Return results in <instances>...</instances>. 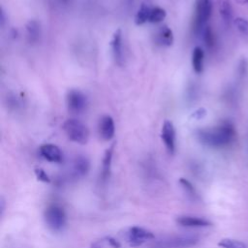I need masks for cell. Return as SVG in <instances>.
<instances>
[{
    "label": "cell",
    "mask_w": 248,
    "mask_h": 248,
    "mask_svg": "<svg viewBox=\"0 0 248 248\" xmlns=\"http://www.w3.org/2000/svg\"><path fill=\"white\" fill-rule=\"evenodd\" d=\"M235 136L234 126L230 121H224L212 128L201 129L197 133L198 140L202 144L214 148L229 145L234 140Z\"/></svg>",
    "instance_id": "6da1fadb"
},
{
    "label": "cell",
    "mask_w": 248,
    "mask_h": 248,
    "mask_svg": "<svg viewBox=\"0 0 248 248\" xmlns=\"http://www.w3.org/2000/svg\"><path fill=\"white\" fill-rule=\"evenodd\" d=\"M212 0H195L193 31L196 34L202 32V30L205 28L206 23L212 15Z\"/></svg>",
    "instance_id": "7a4b0ae2"
},
{
    "label": "cell",
    "mask_w": 248,
    "mask_h": 248,
    "mask_svg": "<svg viewBox=\"0 0 248 248\" xmlns=\"http://www.w3.org/2000/svg\"><path fill=\"white\" fill-rule=\"evenodd\" d=\"M62 129L67 138L74 142L85 144L88 141L89 130L87 126L76 118L67 119L62 125Z\"/></svg>",
    "instance_id": "3957f363"
},
{
    "label": "cell",
    "mask_w": 248,
    "mask_h": 248,
    "mask_svg": "<svg viewBox=\"0 0 248 248\" xmlns=\"http://www.w3.org/2000/svg\"><path fill=\"white\" fill-rule=\"evenodd\" d=\"M45 221L47 227L54 231L59 232L63 230L66 225L67 217L65 210L58 204H50L45 210Z\"/></svg>",
    "instance_id": "277c9868"
},
{
    "label": "cell",
    "mask_w": 248,
    "mask_h": 248,
    "mask_svg": "<svg viewBox=\"0 0 248 248\" xmlns=\"http://www.w3.org/2000/svg\"><path fill=\"white\" fill-rule=\"evenodd\" d=\"M199 238L194 235H175L156 243L157 248H188L196 245Z\"/></svg>",
    "instance_id": "5b68a950"
},
{
    "label": "cell",
    "mask_w": 248,
    "mask_h": 248,
    "mask_svg": "<svg viewBox=\"0 0 248 248\" xmlns=\"http://www.w3.org/2000/svg\"><path fill=\"white\" fill-rule=\"evenodd\" d=\"M124 236L126 238V241L130 244V246H133V247L140 246L147 242L148 240H151L154 238V234L152 233V232L138 226L129 228L125 232Z\"/></svg>",
    "instance_id": "8992f818"
},
{
    "label": "cell",
    "mask_w": 248,
    "mask_h": 248,
    "mask_svg": "<svg viewBox=\"0 0 248 248\" xmlns=\"http://www.w3.org/2000/svg\"><path fill=\"white\" fill-rule=\"evenodd\" d=\"M87 98L78 89H70L66 94V105L73 113H81L87 107Z\"/></svg>",
    "instance_id": "52a82bcc"
},
{
    "label": "cell",
    "mask_w": 248,
    "mask_h": 248,
    "mask_svg": "<svg viewBox=\"0 0 248 248\" xmlns=\"http://www.w3.org/2000/svg\"><path fill=\"white\" fill-rule=\"evenodd\" d=\"M161 138L170 154L175 151V129L171 121L166 120L162 126Z\"/></svg>",
    "instance_id": "ba28073f"
},
{
    "label": "cell",
    "mask_w": 248,
    "mask_h": 248,
    "mask_svg": "<svg viewBox=\"0 0 248 248\" xmlns=\"http://www.w3.org/2000/svg\"><path fill=\"white\" fill-rule=\"evenodd\" d=\"M39 153L45 160L51 163H61L63 161V153L61 149L52 143H45L41 145Z\"/></svg>",
    "instance_id": "9c48e42d"
},
{
    "label": "cell",
    "mask_w": 248,
    "mask_h": 248,
    "mask_svg": "<svg viewBox=\"0 0 248 248\" xmlns=\"http://www.w3.org/2000/svg\"><path fill=\"white\" fill-rule=\"evenodd\" d=\"M99 135L104 140H110L115 133L113 118L109 115H104L100 118L98 124Z\"/></svg>",
    "instance_id": "30bf717a"
},
{
    "label": "cell",
    "mask_w": 248,
    "mask_h": 248,
    "mask_svg": "<svg viewBox=\"0 0 248 248\" xmlns=\"http://www.w3.org/2000/svg\"><path fill=\"white\" fill-rule=\"evenodd\" d=\"M111 50L115 62L118 65L123 64V45H122V32L120 29H117L111 39Z\"/></svg>",
    "instance_id": "8fae6325"
},
{
    "label": "cell",
    "mask_w": 248,
    "mask_h": 248,
    "mask_svg": "<svg viewBox=\"0 0 248 248\" xmlns=\"http://www.w3.org/2000/svg\"><path fill=\"white\" fill-rule=\"evenodd\" d=\"M176 223L182 227L188 228H203L211 226V223L203 218L195 217V216H179L176 218Z\"/></svg>",
    "instance_id": "7c38bea8"
},
{
    "label": "cell",
    "mask_w": 248,
    "mask_h": 248,
    "mask_svg": "<svg viewBox=\"0 0 248 248\" xmlns=\"http://www.w3.org/2000/svg\"><path fill=\"white\" fill-rule=\"evenodd\" d=\"M90 168L89 160L81 155H78L75 158L73 162V169H72V174L75 178L82 177L84 176Z\"/></svg>",
    "instance_id": "4fadbf2b"
},
{
    "label": "cell",
    "mask_w": 248,
    "mask_h": 248,
    "mask_svg": "<svg viewBox=\"0 0 248 248\" xmlns=\"http://www.w3.org/2000/svg\"><path fill=\"white\" fill-rule=\"evenodd\" d=\"M156 43L163 46H170L173 43V33L167 25L161 26L156 33Z\"/></svg>",
    "instance_id": "5bb4252c"
},
{
    "label": "cell",
    "mask_w": 248,
    "mask_h": 248,
    "mask_svg": "<svg viewBox=\"0 0 248 248\" xmlns=\"http://www.w3.org/2000/svg\"><path fill=\"white\" fill-rule=\"evenodd\" d=\"M114 150V144H111L105 152L104 158H103V164H102V172L101 177L102 180L105 182L108 180V178L110 175V169H111V162H112V155Z\"/></svg>",
    "instance_id": "9a60e30c"
},
{
    "label": "cell",
    "mask_w": 248,
    "mask_h": 248,
    "mask_svg": "<svg viewBox=\"0 0 248 248\" xmlns=\"http://www.w3.org/2000/svg\"><path fill=\"white\" fill-rule=\"evenodd\" d=\"M219 14L225 24L229 25L232 20V7L230 0H218Z\"/></svg>",
    "instance_id": "2e32d148"
},
{
    "label": "cell",
    "mask_w": 248,
    "mask_h": 248,
    "mask_svg": "<svg viewBox=\"0 0 248 248\" xmlns=\"http://www.w3.org/2000/svg\"><path fill=\"white\" fill-rule=\"evenodd\" d=\"M204 51L201 46H196L192 52V67L197 74H201L203 70Z\"/></svg>",
    "instance_id": "e0dca14e"
},
{
    "label": "cell",
    "mask_w": 248,
    "mask_h": 248,
    "mask_svg": "<svg viewBox=\"0 0 248 248\" xmlns=\"http://www.w3.org/2000/svg\"><path fill=\"white\" fill-rule=\"evenodd\" d=\"M26 32L31 43H37L41 37V26L37 20H29L26 24Z\"/></svg>",
    "instance_id": "ac0fdd59"
},
{
    "label": "cell",
    "mask_w": 248,
    "mask_h": 248,
    "mask_svg": "<svg viewBox=\"0 0 248 248\" xmlns=\"http://www.w3.org/2000/svg\"><path fill=\"white\" fill-rule=\"evenodd\" d=\"M167 13L165 9L161 7H153L150 9L148 21L151 23H159L165 19Z\"/></svg>",
    "instance_id": "d6986e66"
},
{
    "label": "cell",
    "mask_w": 248,
    "mask_h": 248,
    "mask_svg": "<svg viewBox=\"0 0 248 248\" xmlns=\"http://www.w3.org/2000/svg\"><path fill=\"white\" fill-rule=\"evenodd\" d=\"M150 9L148 6L142 4L140 9L138 10L137 14H136V16H135V22L136 24L138 25H140V24H143L145 23L146 21H148V18H149V13H150Z\"/></svg>",
    "instance_id": "ffe728a7"
},
{
    "label": "cell",
    "mask_w": 248,
    "mask_h": 248,
    "mask_svg": "<svg viewBox=\"0 0 248 248\" xmlns=\"http://www.w3.org/2000/svg\"><path fill=\"white\" fill-rule=\"evenodd\" d=\"M218 245L222 248H247L246 244L243 242L232 238H224L218 243Z\"/></svg>",
    "instance_id": "44dd1931"
},
{
    "label": "cell",
    "mask_w": 248,
    "mask_h": 248,
    "mask_svg": "<svg viewBox=\"0 0 248 248\" xmlns=\"http://www.w3.org/2000/svg\"><path fill=\"white\" fill-rule=\"evenodd\" d=\"M202 35H203V41L206 47L212 48L215 45V37L210 26H205V28L202 30Z\"/></svg>",
    "instance_id": "7402d4cb"
},
{
    "label": "cell",
    "mask_w": 248,
    "mask_h": 248,
    "mask_svg": "<svg viewBox=\"0 0 248 248\" xmlns=\"http://www.w3.org/2000/svg\"><path fill=\"white\" fill-rule=\"evenodd\" d=\"M179 183L181 184L184 191L188 194V196H190L193 199H196L198 197V194L196 192L195 187L192 185V183L189 180H187L186 178H180Z\"/></svg>",
    "instance_id": "603a6c76"
},
{
    "label": "cell",
    "mask_w": 248,
    "mask_h": 248,
    "mask_svg": "<svg viewBox=\"0 0 248 248\" xmlns=\"http://www.w3.org/2000/svg\"><path fill=\"white\" fill-rule=\"evenodd\" d=\"M233 23L237 30L243 35L248 36V20L243 17H236L233 19Z\"/></svg>",
    "instance_id": "cb8c5ba5"
},
{
    "label": "cell",
    "mask_w": 248,
    "mask_h": 248,
    "mask_svg": "<svg viewBox=\"0 0 248 248\" xmlns=\"http://www.w3.org/2000/svg\"><path fill=\"white\" fill-rule=\"evenodd\" d=\"M35 174H36V177L40 181H43V182H49L50 181L49 176L47 175V173L43 169H41V168L35 169Z\"/></svg>",
    "instance_id": "d4e9b609"
},
{
    "label": "cell",
    "mask_w": 248,
    "mask_h": 248,
    "mask_svg": "<svg viewBox=\"0 0 248 248\" xmlns=\"http://www.w3.org/2000/svg\"><path fill=\"white\" fill-rule=\"evenodd\" d=\"M247 72V62L246 60H242L239 64V73L241 76L245 75Z\"/></svg>",
    "instance_id": "484cf974"
},
{
    "label": "cell",
    "mask_w": 248,
    "mask_h": 248,
    "mask_svg": "<svg viewBox=\"0 0 248 248\" xmlns=\"http://www.w3.org/2000/svg\"><path fill=\"white\" fill-rule=\"evenodd\" d=\"M205 114V110L203 108H199L198 110H196L194 113H193V117H195L196 119H200L202 118L203 115Z\"/></svg>",
    "instance_id": "4316f807"
},
{
    "label": "cell",
    "mask_w": 248,
    "mask_h": 248,
    "mask_svg": "<svg viewBox=\"0 0 248 248\" xmlns=\"http://www.w3.org/2000/svg\"><path fill=\"white\" fill-rule=\"evenodd\" d=\"M61 2H64V3H67V2H69V0H60Z\"/></svg>",
    "instance_id": "83f0119b"
},
{
    "label": "cell",
    "mask_w": 248,
    "mask_h": 248,
    "mask_svg": "<svg viewBox=\"0 0 248 248\" xmlns=\"http://www.w3.org/2000/svg\"><path fill=\"white\" fill-rule=\"evenodd\" d=\"M244 2H246V3H248V0H243Z\"/></svg>",
    "instance_id": "f1b7e54d"
}]
</instances>
